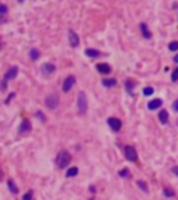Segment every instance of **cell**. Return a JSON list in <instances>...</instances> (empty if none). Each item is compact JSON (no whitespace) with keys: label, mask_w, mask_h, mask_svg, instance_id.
Instances as JSON below:
<instances>
[{"label":"cell","mask_w":178,"mask_h":200,"mask_svg":"<svg viewBox=\"0 0 178 200\" xmlns=\"http://www.w3.org/2000/svg\"><path fill=\"white\" fill-rule=\"evenodd\" d=\"M56 163L60 168H66L68 167V164L71 163V154H70L68 150H61L58 152L57 157H56Z\"/></svg>","instance_id":"obj_1"},{"label":"cell","mask_w":178,"mask_h":200,"mask_svg":"<svg viewBox=\"0 0 178 200\" xmlns=\"http://www.w3.org/2000/svg\"><path fill=\"white\" fill-rule=\"evenodd\" d=\"M78 111H80L81 115H85L88 111V100H86V95L84 92L78 93Z\"/></svg>","instance_id":"obj_2"},{"label":"cell","mask_w":178,"mask_h":200,"mask_svg":"<svg viewBox=\"0 0 178 200\" xmlns=\"http://www.w3.org/2000/svg\"><path fill=\"white\" fill-rule=\"evenodd\" d=\"M58 103H60V100H58V96L56 93H52V95L46 96V99H45V104H46L47 109H50V110L57 109Z\"/></svg>","instance_id":"obj_3"},{"label":"cell","mask_w":178,"mask_h":200,"mask_svg":"<svg viewBox=\"0 0 178 200\" xmlns=\"http://www.w3.org/2000/svg\"><path fill=\"white\" fill-rule=\"evenodd\" d=\"M124 153H125V158L128 161H136V158H138V153H136L134 146H125Z\"/></svg>","instance_id":"obj_4"},{"label":"cell","mask_w":178,"mask_h":200,"mask_svg":"<svg viewBox=\"0 0 178 200\" xmlns=\"http://www.w3.org/2000/svg\"><path fill=\"white\" fill-rule=\"evenodd\" d=\"M75 85V76L74 75H70L66 78V81L63 82V92L64 93H67V92H70L71 89H73V86Z\"/></svg>","instance_id":"obj_5"},{"label":"cell","mask_w":178,"mask_h":200,"mask_svg":"<svg viewBox=\"0 0 178 200\" xmlns=\"http://www.w3.org/2000/svg\"><path fill=\"white\" fill-rule=\"evenodd\" d=\"M107 124H109V127L111 128L114 132H118L121 129V127H123L121 121L118 120V118H114V117H110L109 120H107Z\"/></svg>","instance_id":"obj_6"},{"label":"cell","mask_w":178,"mask_h":200,"mask_svg":"<svg viewBox=\"0 0 178 200\" xmlns=\"http://www.w3.org/2000/svg\"><path fill=\"white\" fill-rule=\"evenodd\" d=\"M31 131H32V124H31L28 120H24L21 122V125H20L18 132L21 135H27V134H29Z\"/></svg>","instance_id":"obj_7"},{"label":"cell","mask_w":178,"mask_h":200,"mask_svg":"<svg viewBox=\"0 0 178 200\" xmlns=\"http://www.w3.org/2000/svg\"><path fill=\"white\" fill-rule=\"evenodd\" d=\"M17 74H18V67L11 66L10 69H8L7 72H6V75H4V79H6V81L14 79V78H17Z\"/></svg>","instance_id":"obj_8"},{"label":"cell","mask_w":178,"mask_h":200,"mask_svg":"<svg viewBox=\"0 0 178 200\" xmlns=\"http://www.w3.org/2000/svg\"><path fill=\"white\" fill-rule=\"evenodd\" d=\"M68 38H70V45L73 48H78L80 46V38H78V35L74 31H70L68 32Z\"/></svg>","instance_id":"obj_9"},{"label":"cell","mask_w":178,"mask_h":200,"mask_svg":"<svg viewBox=\"0 0 178 200\" xmlns=\"http://www.w3.org/2000/svg\"><path fill=\"white\" fill-rule=\"evenodd\" d=\"M161 104H163V100L161 99H153V100H150L149 103H148V109L149 110H157L161 107Z\"/></svg>","instance_id":"obj_10"},{"label":"cell","mask_w":178,"mask_h":200,"mask_svg":"<svg viewBox=\"0 0 178 200\" xmlns=\"http://www.w3.org/2000/svg\"><path fill=\"white\" fill-rule=\"evenodd\" d=\"M42 72H43V75H50V74H53L56 71V67L53 66V64H43L42 66Z\"/></svg>","instance_id":"obj_11"},{"label":"cell","mask_w":178,"mask_h":200,"mask_svg":"<svg viewBox=\"0 0 178 200\" xmlns=\"http://www.w3.org/2000/svg\"><path fill=\"white\" fill-rule=\"evenodd\" d=\"M96 69H98L100 74H109L110 71H111V68H110L109 64H103V63L98 64V66H96Z\"/></svg>","instance_id":"obj_12"},{"label":"cell","mask_w":178,"mask_h":200,"mask_svg":"<svg viewBox=\"0 0 178 200\" xmlns=\"http://www.w3.org/2000/svg\"><path fill=\"white\" fill-rule=\"evenodd\" d=\"M139 28H141V31H142L143 38H146V39H150V38H152V33H150V31L148 29V26H146L145 22H142L141 25H139Z\"/></svg>","instance_id":"obj_13"},{"label":"cell","mask_w":178,"mask_h":200,"mask_svg":"<svg viewBox=\"0 0 178 200\" xmlns=\"http://www.w3.org/2000/svg\"><path fill=\"white\" fill-rule=\"evenodd\" d=\"M159 120L161 124H167L168 122V113H167V110H161L159 113Z\"/></svg>","instance_id":"obj_14"},{"label":"cell","mask_w":178,"mask_h":200,"mask_svg":"<svg viewBox=\"0 0 178 200\" xmlns=\"http://www.w3.org/2000/svg\"><path fill=\"white\" fill-rule=\"evenodd\" d=\"M7 186H8V189H10V192L13 193V195H17V193H18V188H17V185L14 183L13 179H8L7 181Z\"/></svg>","instance_id":"obj_15"},{"label":"cell","mask_w":178,"mask_h":200,"mask_svg":"<svg viewBox=\"0 0 178 200\" xmlns=\"http://www.w3.org/2000/svg\"><path fill=\"white\" fill-rule=\"evenodd\" d=\"M85 54H86L88 57L95 58V57H99L102 53H100L99 50H95V49H86V50H85Z\"/></svg>","instance_id":"obj_16"},{"label":"cell","mask_w":178,"mask_h":200,"mask_svg":"<svg viewBox=\"0 0 178 200\" xmlns=\"http://www.w3.org/2000/svg\"><path fill=\"white\" fill-rule=\"evenodd\" d=\"M102 85L106 88H113L117 85V81L114 79V78H110V79H103L102 81Z\"/></svg>","instance_id":"obj_17"},{"label":"cell","mask_w":178,"mask_h":200,"mask_svg":"<svg viewBox=\"0 0 178 200\" xmlns=\"http://www.w3.org/2000/svg\"><path fill=\"white\" fill-rule=\"evenodd\" d=\"M136 86V82H135L134 79H128V81H125V89H127L130 93H132V89Z\"/></svg>","instance_id":"obj_18"},{"label":"cell","mask_w":178,"mask_h":200,"mask_svg":"<svg viewBox=\"0 0 178 200\" xmlns=\"http://www.w3.org/2000/svg\"><path fill=\"white\" fill-rule=\"evenodd\" d=\"M77 174H78V168H77V167H71V168H68V170H67L66 177H67V178H71V177H75Z\"/></svg>","instance_id":"obj_19"},{"label":"cell","mask_w":178,"mask_h":200,"mask_svg":"<svg viewBox=\"0 0 178 200\" xmlns=\"http://www.w3.org/2000/svg\"><path fill=\"white\" fill-rule=\"evenodd\" d=\"M29 56H31V58L35 61V60H38V58H39L40 53H39V50H38V49H32V50L29 51Z\"/></svg>","instance_id":"obj_20"},{"label":"cell","mask_w":178,"mask_h":200,"mask_svg":"<svg viewBox=\"0 0 178 200\" xmlns=\"http://www.w3.org/2000/svg\"><path fill=\"white\" fill-rule=\"evenodd\" d=\"M163 193H164V196L166 197H174L175 196V192L173 189H170V188H164Z\"/></svg>","instance_id":"obj_21"},{"label":"cell","mask_w":178,"mask_h":200,"mask_svg":"<svg viewBox=\"0 0 178 200\" xmlns=\"http://www.w3.org/2000/svg\"><path fill=\"white\" fill-rule=\"evenodd\" d=\"M153 92H155V89H153L152 86H146L145 89H143V95H145V96H150V95H153Z\"/></svg>","instance_id":"obj_22"},{"label":"cell","mask_w":178,"mask_h":200,"mask_svg":"<svg viewBox=\"0 0 178 200\" xmlns=\"http://www.w3.org/2000/svg\"><path fill=\"white\" fill-rule=\"evenodd\" d=\"M136 183H138V186L141 188L142 190H143V192L148 193V185H146V182H143V181H138Z\"/></svg>","instance_id":"obj_23"},{"label":"cell","mask_w":178,"mask_h":200,"mask_svg":"<svg viewBox=\"0 0 178 200\" xmlns=\"http://www.w3.org/2000/svg\"><path fill=\"white\" fill-rule=\"evenodd\" d=\"M168 49H170L171 51L178 50V40H174V42H171V43L168 45Z\"/></svg>","instance_id":"obj_24"},{"label":"cell","mask_w":178,"mask_h":200,"mask_svg":"<svg viewBox=\"0 0 178 200\" xmlns=\"http://www.w3.org/2000/svg\"><path fill=\"white\" fill-rule=\"evenodd\" d=\"M32 196H33V192L32 190H29V192H27L25 195H24L22 200H32Z\"/></svg>","instance_id":"obj_25"},{"label":"cell","mask_w":178,"mask_h":200,"mask_svg":"<svg viewBox=\"0 0 178 200\" xmlns=\"http://www.w3.org/2000/svg\"><path fill=\"white\" fill-rule=\"evenodd\" d=\"M171 79H173V82L178 81V68H175L174 71H173V74H171Z\"/></svg>","instance_id":"obj_26"},{"label":"cell","mask_w":178,"mask_h":200,"mask_svg":"<svg viewBox=\"0 0 178 200\" xmlns=\"http://www.w3.org/2000/svg\"><path fill=\"white\" fill-rule=\"evenodd\" d=\"M7 6H6V4H0V14L2 15H4L6 14V13H7Z\"/></svg>","instance_id":"obj_27"},{"label":"cell","mask_w":178,"mask_h":200,"mask_svg":"<svg viewBox=\"0 0 178 200\" xmlns=\"http://www.w3.org/2000/svg\"><path fill=\"white\" fill-rule=\"evenodd\" d=\"M118 174H120V177H123V178H127V177H130V171H128V170H121Z\"/></svg>","instance_id":"obj_28"},{"label":"cell","mask_w":178,"mask_h":200,"mask_svg":"<svg viewBox=\"0 0 178 200\" xmlns=\"http://www.w3.org/2000/svg\"><path fill=\"white\" fill-rule=\"evenodd\" d=\"M6 88H7V81L3 79L2 84H0V91H6Z\"/></svg>","instance_id":"obj_29"},{"label":"cell","mask_w":178,"mask_h":200,"mask_svg":"<svg viewBox=\"0 0 178 200\" xmlns=\"http://www.w3.org/2000/svg\"><path fill=\"white\" fill-rule=\"evenodd\" d=\"M36 117H38V118H40V120L43 121V122H45V121H46V117H45L43 114L40 113V111H39V113H36Z\"/></svg>","instance_id":"obj_30"},{"label":"cell","mask_w":178,"mask_h":200,"mask_svg":"<svg viewBox=\"0 0 178 200\" xmlns=\"http://www.w3.org/2000/svg\"><path fill=\"white\" fill-rule=\"evenodd\" d=\"M173 109H174L175 111H177V113H178V100H175V102L173 103Z\"/></svg>","instance_id":"obj_31"},{"label":"cell","mask_w":178,"mask_h":200,"mask_svg":"<svg viewBox=\"0 0 178 200\" xmlns=\"http://www.w3.org/2000/svg\"><path fill=\"white\" fill-rule=\"evenodd\" d=\"M173 172H174V174L178 177V167H174V168H173Z\"/></svg>","instance_id":"obj_32"},{"label":"cell","mask_w":178,"mask_h":200,"mask_svg":"<svg viewBox=\"0 0 178 200\" xmlns=\"http://www.w3.org/2000/svg\"><path fill=\"white\" fill-rule=\"evenodd\" d=\"M3 22H6V18H4V17H0V24H3Z\"/></svg>","instance_id":"obj_33"},{"label":"cell","mask_w":178,"mask_h":200,"mask_svg":"<svg viewBox=\"0 0 178 200\" xmlns=\"http://www.w3.org/2000/svg\"><path fill=\"white\" fill-rule=\"evenodd\" d=\"M2 178H3V171H2V168H0V181H2Z\"/></svg>","instance_id":"obj_34"},{"label":"cell","mask_w":178,"mask_h":200,"mask_svg":"<svg viewBox=\"0 0 178 200\" xmlns=\"http://www.w3.org/2000/svg\"><path fill=\"white\" fill-rule=\"evenodd\" d=\"M174 61L178 64V54H177V56H174Z\"/></svg>","instance_id":"obj_35"},{"label":"cell","mask_w":178,"mask_h":200,"mask_svg":"<svg viewBox=\"0 0 178 200\" xmlns=\"http://www.w3.org/2000/svg\"><path fill=\"white\" fill-rule=\"evenodd\" d=\"M89 189H91V192H92V193H93L95 190H96V189H95V186H91V188H89Z\"/></svg>","instance_id":"obj_36"},{"label":"cell","mask_w":178,"mask_h":200,"mask_svg":"<svg viewBox=\"0 0 178 200\" xmlns=\"http://www.w3.org/2000/svg\"><path fill=\"white\" fill-rule=\"evenodd\" d=\"M0 49H2V45H0Z\"/></svg>","instance_id":"obj_37"}]
</instances>
